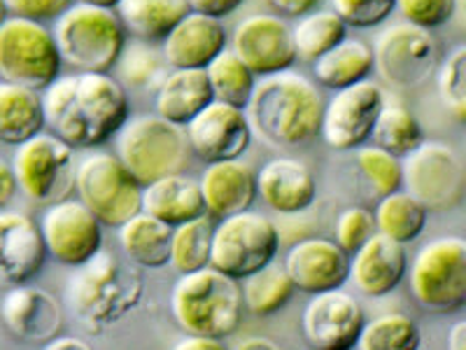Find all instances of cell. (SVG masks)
<instances>
[{"label": "cell", "instance_id": "1", "mask_svg": "<svg viewBox=\"0 0 466 350\" xmlns=\"http://www.w3.org/2000/svg\"><path fill=\"white\" fill-rule=\"evenodd\" d=\"M40 98L49 133L70 148L106 143L128 119V94L110 73L58 75Z\"/></svg>", "mask_w": 466, "mask_h": 350}, {"label": "cell", "instance_id": "2", "mask_svg": "<svg viewBox=\"0 0 466 350\" xmlns=\"http://www.w3.org/2000/svg\"><path fill=\"white\" fill-rule=\"evenodd\" d=\"M252 136L273 148H294L319 136L324 98L297 70L264 75L243 108Z\"/></svg>", "mask_w": 466, "mask_h": 350}, {"label": "cell", "instance_id": "3", "mask_svg": "<svg viewBox=\"0 0 466 350\" xmlns=\"http://www.w3.org/2000/svg\"><path fill=\"white\" fill-rule=\"evenodd\" d=\"M143 294L145 283L140 271L107 250H98L70 276L66 304L75 318L98 335L127 318Z\"/></svg>", "mask_w": 466, "mask_h": 350}, {"label": "cell", "instance_id": "4", "mask_svg": "<svg viewBox=\"0 0 466 350\" xmlns=\"http://www.w3.org/2000/svg\"><path fill=\"white\" fill-rule=\"evenodd\" d=\"M240 308L243 299L236 281L210 266L182 273L170 292L173 318L187 335L212 339L233 335L240 323Z\"/></svg>", "mask_w": 466, "mask_h": 350}, {"label": "cell", "instance_id": "5", "mask_svg": "<svg viewBox=\"0 0 466 350\" xmlns=\"http://www.w3.org/2000/svg\"><path fill=\"white\" fill-rule=\"evenodd\" d=\"M58 57L80 73H110L127 47L115 10L75 3L56 16L52 28Z\"/></svg>", "mask_w": 466, "mask_h": 350}, {"label": "cell", "instance_id": "6", "mask_svg": "<svg viewBox=\"0 0 466 350\" xmlns=\"http://www.w3.org/2000/svg\"><path fill=\"white\" fill-rule=\"evenodd\" d=\"M115 139L116 160L143 187L164 175L182 173L189 161L185 127L166 122L159 115L131 117Z\"/></svg>", "mask_w": 466, "mask_h": 350}, {"label": "cell", "instance_id": "7", "mask_svg": "<svg viewBox=\"0 0 466 350\" xmlns=\"http://www.w3.org/2000/svg\"><path fill=\"white\" fill-rule=\"evenodd\" d=\"M54 36L43 22L7 16L0 24V80L43 91L61 73Z\"/></svg>", "mask_w": 466, "mask_h": 350}, {"label": "cell", "instance_id": "8", "mask_svg": "<svg viewBox=\"0 0 466 350\" xmlns=\"http://www.w3.org/2000/svg\"><path fill=\"white\" fill-rule=\"evenodd\" d=\"M410 292L420 306L434 314H452L466 302V241L439 236L420 248L408 266Z\"/></svg>", "mask_w": 466, "mask_h": 350}, {"label": "cell", "instance_id": "9", "mask_svg": "<svg viewBox=\"0 0 466 350\" xmlns=\"http://www.w3.org/2000/svg\"><path fill=\"white\" fill-rule=\"evenodd\" d=\"M278 250L280 236L276 224L259 212L243 211L215 227L208 266L233 281H243L276 260Z\"/></svg>", "mask_w": 466, "mask_h": 350}, {"label": "cell", "instance_id": "10", "mask_svg": "<svg viewBox=\"0 0 466 350\" xmlns=\"http://www.w3.org/2000/svg\"><path fill=\"white\" fill-rule=\"evenodd\" d=\"M75 190L103 227H122L143 203V185L106 152H91L75 166Z\"/></svg>", "mask_w": 466, "mask_h": 350}, {"label": "cell", "instance_id": "11", "mask_svg": "<svg viewBox=\"0 0 466 350\" xmlns=\"http://www.w3.org/2000/svg\"><path fill=\"white\" fill-rule=\"evenodd\" d=\"M75 148L56 139L54 133H37L16 145L12 157L16 190L35 203H52L68 199L75 187Z\"/></svg>", "mask_w": 466, "mask_h": 350}, {"label": "cell", "instance_id": "12", "mask_svg": "<svg viewBox=\"0 0 466 350\" xmlns=\"http://www.w3.org/2000/svg\"><path fill=\"white\" fill-rule=\"evenodd\" d=\"M401 185L427 211L448 212L464 199V166L445 143H427L401 160Z\"/></svg>", "mask_w": 466, "mask_h": 350}, {"label": "cell", "instance_id": "13", "mask_svg": "<svg viewBox=\"0 0 466 350\" xmlns=\"http://www.w3.org/2000/svg\"><path fill=\"white\" fill-rule=\"evenodd\" d=\"M373 68L397 89L422 85L439 66V45L431 31L408 22L382 28L373 40Z\"/></svg>", "mask_w": 466, "mask_h": 350}, {"label": "cell", "instance_id": "14", "mask_svg": "<svg viewBox=\"0 0 466 350\" xmlns=\"http://www.w3.org/2000/svg\"><path fill=\"white\" fill-rule=\"evenodd\" d=\"M385 103L380 85L361 80L339 89L324 106L319 136L331 149H357L371 136L373 122Z\"/></svg>", "mask_w": 466, "mask_h": 350}, {"label": "cell", "instance_id": "15", "mask_svg": "<svg viewBox=\"0 0 466 350\" xmlns=\"http://www.w3.org/2000/svg\"><path fill=\"white\" fill-rule=\"evenodd\" d=\"M40 232L47 255L66 266H82L103 250V224L85 203L73 199L47 206Z\"/></svg>", "mask_w": 466, "mask_h": 350}, {"label": "cell", "instance_id": "16", "mask_svg": "<svg viewBox=\"0 0 466 350\" xmlns=\"http://www.w3.org/2000/svg\"><path fill=\"white\" fill-rule=\"evenodd\" d=\"M364 308L350 292L313 294L301 314V335L310 350H352L364 327Z\"/></svg>", "mask_w": 466, "mask_h": 350}, {"label": "cell", "instance_id": "17", "mask_svg": "<svg viewBox=\"0 0 466 350\" xmlns=\"http://www.w3.org/2000/svg\"><path fill=\"white\" fill-rule=\"evenodd\" d=\"M231 52L252 70V75H273L297 64L289 24L278 15H249L233 31Z\"/></svg>", "mask_w": 466, "mask_h": 350}, {"label": "cell", "instance_id": "18", "mask_svg": "<svg viewBox=\"0 0 466 350\" xmlns=\"http://www.w3.org/2000/svg\"><path fill=\"white\" fill-rule=\"evenodd\" d=\"M187 143L206 164L238 160L252 143L245 110L222 101H210L185 127Z\"/></svg>", "mask_w": 466, "mask_h": 350}, {"label": "cell", "instance_id": "19", "mask_svg": "<svg viewBox=\"0 0 466 350\" xmlns=\"http://www.w3.org/2000/svg\"><path fill=\"white\" fill-rule=\"evenodd\" d=\"M47 262L43 232L26 212L0 211V281L24 285Z\"/></svg>", "mask_w": 466, "mask_h": 350}, {"label": "cell", "instance_id": "20", "mask_svg": "<svg viewBox=\"0 0 466 350\" xmlns=\"http://www.w3.org/2000/svg\"><path fill=\"white\" fill-rule=\"evenodd\" d=\"M285 271L294 290L318 294L339 290L350 273V255L327 239H303L285 257Z\"/></svg>", "mask_w": 466, "mask_h": 350}, {"label": "cell", "instance_id": "21", "mask_svg": "<svg viewBox=\"0 0 466 350\" xmlns=\"http://www.w3.org/2000/svg\"><path fill=\"white\" fill-rule=\"evenodd\" d=\"M227 49V31L215 16L189 10L161 40V54L170 68L206 70Z\"/></svg>", "mask_w": 466, "mask_h": 350}, {"label": "cell", "instance_id": "22", "mask_svg": "<svg viewBox=\"0 0 466 350\" xmlns=\"http://www.w3.org/2000/svg\"><path fill=\"white\" fill-rule=\"evenodd\" d=\"M0 318L12 335L28 344H47L64 324L61 304L40 287H12L0 302Z\"/></svg>", "mask_w": 466, "mask_h": 350}, {"label": "cell", "instance_id": "23", "mask_svg": "<svg viewBox=\"0 0 466 350\" xmlns=\"http://www.w3.org/2000/svg\"><path fill=\"white\" fill-rule=\"evenodd\" d=\"M408 271V255L401 243L373 233L360 250L352 252L348 281L355 283L366 297H385L401 285Z\"/></svg>", "mask_w": 466, "mask_h": 350}, {"label": "cell", "instance_id": "24", "mask_svg": "<svg viewBox=\"0 0 466 350\" xmlns=\"http://www.w3.org/2000/svg\"><path fill=\"white\" fill-rule=\"evenodd\" d=\"M206 215L228 218L236 212L249 211L257 197V173L240 160H227L208 164L198 180Z\"/></svg>", "mask_w": 466, "mask_h": 350}, {"label": "cell", "instance_id": "25", "mask_svg": "<svg viewBox=\"0 0 466 350\" xmlns=\"http://www.w3.org/2000/svg\"><path fill=\"white\" fill-rule=\"evenodd\" d=\"M257 194L270 211L291 215L313 206L318 187L306 164L280 157L261 166L257 173Z\"/></svg>", "mask_w": 466, "mask_h": 350}, {"label": "cell", "instance_id": "26", "mask_svg": "<svg viewBox=\"0 0 466 350\" xmlns=\"http://www.w3.org/2000/svg\"><path fill=\"white\" fill-rule=\"evenodd\" d=\"M140 211L168 227H177L206 215L198 182L185 173L164 175L159 180L145 185Z\"/></svg>", "mask_w": 466, "mask_h": 350}, {"label": "cell", "instance_id": "27", "mask_svg": "<svg viewBox=\"0 0 466 350\" xmlns=\"http://www.w3.org/2000/svg\"><path fill=\"white\" fill-rule=\"evenodd\" d=\"M210 101L215 98L206 70L173 68L157 89L154 110L166 122L187 127Z\"/></svg>", "mask_w": 466, "mask_h": 350}, {"label": "cell", "instance_id": "28", "mask_svg": "<svg viewBox=\"0 0 466 350\" xmlns=\"http://www.w3.org/2000/svg\"><path fill=\"white\" fill-rule=\"evenodd\" d=\"M45 129L40 94L28 87L0 82V143L22 145Z\"/></svg>", "mask_w": 466, "mask_h": 350}, {"label": "cell", "instance_id": "29", "mask_svg": "<svg viewBox=\"0 0 466 350\" xmlns=\"http://www.w3.org/2000/svg\"><path fill=\"white\" fill-rule=\"evenodd\" d=\"M116 229H119L116 239H119L124 255L133 264L140 269H161L168 264L173 227L140 211Z\"/></svg>", "mask_w": 466, "mask_h": 350}, {"label": "cell", "instance_id": "30", "mask_svg": "<svg viewBox=\"0 0 466 350\" xmlns=\"http://www.w3.org/2000/svg\"><path fill=\"white\" fill-rule=\"evenodd\" d=\"M124 31L143 43H159L189 12L187 0H119L115 7Z\"/></svg>", "mask_w": 466, "mask_h": 350}, {"label": "cell", "instance_id": "31", "mask_svg": "<svg viewBox=\"0 0 466 350\" xmlns=\"http://www.w3.org/2000/svg\"><path fill=\"white\" fill-rule=\"evenodd\" d=\"M373 70L371 45L361 43L357 37L345 36L339 45L324 52L313 61L315 80L327 89H345L350 85L366 80Z\"/></svg>", "mask_w": 466, "mask_h": 350}, {"label": "cell", "instance_id": "32", "mask_svg": "<svg viewBox=\"0 0 466 350\" xmlns=\"http://www.w3.org/2000/svg\"><path fill=\"white\" fill-rule=\"evenodd\" d=\"M427 212L430 211L408 191H392V194L382 197L373 211L376 232L401 245L410 243L422 233L424 224H427Z\"/></svg>", "mask_w": 466, "mask_h": 350}, {"label": "cell", "instance_id": "33", "mask_svg": "<svg viewBox=\"0 0 466 350\" xmlns=\"http://www.w3.org/2000/svg\"><path fill=\"white\" fill-rule=\"evenodd\" d=\"M348 36V26L334 10H318L299 16L291 26V43L297 52V61L313 64L315 58L339 45Z\"/></svg>", "mask_w": 466, "mask_h": 350}, {"label": "cell", "instance_id": "34", "mask_svg": "<svg viewBox=\"0 0 466 350\" xmlns=\"http://www.w3.org/2000/svg\"><path fill=\"white\" fill-rule=\"evenodd\" d=\"M373 145L394 157H406L415 148L424 143V131L415 115L401 103H382L378 112L376 122H373L371 136Z\"/></svg>", "mask_w": 466, "mask_h": 350}, {"label": "cell", "instance_id": "35", "mask_svg": "<svg viewBox=\"0 0 466 350\" xmlns=\"http://www.w3.org/2000/svg\"><path fill=\"white\" fill-rule=\"evenodd\" d=\"M291 294H294V285L287 276L285 266L278 264L276 260L264 269L255 271L252 276L243 278V285H240V299L252 315L278 314L289 302Z\"/></svg>", "mask_w": 466, "mask_h": 350}, {"label": "cell", "instance_id": "36", "mask_svg": "<svg viewBox=\"0 0 466 350\" xmlns=\"http://www.w3.org/2000/svg\"><path fill=\"white\" fill-rule=\"evenodd\" d=\"M206 75L215 101L228 103V106L240 108V110L248 106L249 96L255 91L257 75H252V70L231 49H222L218 57L212 58L206 68Z\"/></svg>", "mask_w": 466, "mask_h": 350}, {"label": "cell", "instance_id": "37", "mask_svg": "<svg viewBox=\"0 0 466 350\" xmlns=\"http://www.w3.org/2000/svg\"><path fill=\"white\" fill-rule=\"evenodd\" d=\"M212 224L210 215H201L189 222H182L173 227L170 236V260L177 273H191V271L206 269L210 264V245H212Z\"/></svg>", "mask_w": 466, "mask_h": 350}, {"label": "cell", "instance_id": "38", "mask_svg": "<svg viewBox=\"0 0 466 350\" xmlns=\"http://www.w3.org/2000/svg\"><path fill=\"white\" fill-rule=\"evenodd\" d=\"M116 77L115 80L124 89H159L164 77L168 75V64H166L161 49L152 47L149 43L136 40L133 45H127L122 57L115 64Z\"/></svg>", "mask_w": 466, "mask_h": 350}, {"label": "cell", "instance_id": "39", "mask_svg": "<svg viewBox=\"0 0 466 350\" xmlns=\"http://www.w3.org/2000/svg\"><path fill=\"white\" fill-rule=\"evenodd\" d=\"M422 332L413 318L403 314H385L361 327L352 350H420Z\"/></svg>", "mask_w": 466, "mask_h": 350}, {"label": "cell", "instance_id": "40", "mask_svg": "<svg viewBox=\"0 0 466 350\" xmlns=\"http://www.w3.org/2000/svg\"><path fill=\"white\" fill-rule=\"evenodd\" d=\"M355 160L373 194L387 197V194L401 190V160L399 157L376 148V145H361L357 148Z\"/></svg>", "mask_w": 466, "mask_h": 350}, {"label": "cell", "instance_id": "41", "mask_svg": "<svg viewBox=\"0 0 466 350\" xmlns=\"http://www.w3.org/2000/svg\"><path fill=\"white\" fill-rule=\"evenodd\" d=\"M441 101L451 108L452 115L464 122L466 117V47L460 45L448 54L439 68Z\"/></svg>", "mask_w": 466, "mask_h": 350}, {"label": "cell", "instance_id": "42", "mask_svg": "<svg viewBox=\"0 0 466 350\" xmlns=\"http://www.w3.org/2000/svg\"><path fill=\"white\" fill-rule=\"evenodd\" d=\"M376 233V220L373 212L361 206L345 208L336 220V241L334 243L343 250L345 255H352L366 241Z\"/></svg>", "mask_w": 466, "mask_h": 350}, {"label": "cell", "instance_id": "43", "mask_svg": "<svg viewBox=\"0 0 466 350\" xmlns=\"http://www.w3.org/2000/svg\"><path fill=\"white\" fill-rule=\"evenodd\" d=\"M331 10L343 19L345 26L373 28L392 15L394 0H331Z\"/></svg>", "mask_w": 466, "mask_h": 350}, {"label": "cell", "instance_id": "44", "mask_svg": "<svg viewBox=\"0 0 466 350\" xmlns=\"http://www.w3.org/2000/svg\"><path fill=\"white\" fill-rule=\"evenodd\" d=\"M457 0H394V10L401 12L403 22L431 31L443 26L455 15Z\"/></svg>", "mask_w": 466, "mask_h": 350}, {"label": "cell", "instance_id": "45", "mask_svg": "<svg viewBox=\"0 0 466 350\" xmlns=\"http://www.w3.org/2000/svg\"><path fill=\"white\" fill-rule=\"evenodd\" d=\"M5 5L16 16H26L33 22H47V19H56L66 7L73 5V0H5Z\"/></svg>", "mask_w": 466, "mask_h": 350}, {"label": "cell", "instance_id": "46", "mask_svg": "<svg viewBox=\"0 0 466 350\" xmlns=\"http://www.w3.org/2000/svg\"><path fill=\"white\" fill-rule=\"evenodd\" d=\"M187 3H189V10L215 16V19H222L243 5V0H187Z\"/></svg>", "mask_w": 466, "mask_h": 350}, {"label": "cell", "instance_id": "47", "mask_svg": "<svg viewBox=\"0 0 466 350\" xmlns=\"http://www.w3.org/2000/svg\"><path fill=\"white\" fill-rule=\"evenodd\" d=\"M16 194V180L12 173V166L5 157H0V211H5L7 203Z\"/></svg>", "mask_w": 466, "mask_h": 350}, {"label": "cell", "instance_id": "48", "mask_svg": "<svg viewBox=\"0 0 466 350\" xmlns=\"http://www.w3.org/2000/svg\"><path fill=\"white\" fill-rule=\"evenodd\" d=\"M170 350H228V348L219 339H212V336L187 335L185 339L177 341Z\"/></svg>", "mask_w": 466, "mask_h": 350}, {"label": "cell", "instance_id": "49", "mask_svg": "<svg viewBox=\"0 0 466 350\" xmlns=\"http://www.w3.org/2000/svg\"><path fill=\"white\" fill-rule=\"evenodd\" d=\"M268 3L285 16H303L313 10L319 0H268Z\"/></svg>", "mask_w": 466, "mask_h": 350}, {"label": "cell", "instance_id": "50", "mask_svg": "<svg viewBox=\"0 0 466 350\" xmlns=\"http://www.w3.org/2000/svg\"><path fill=\"white\" fill-rule=\"evenodd\" d=\"M43 350H94L85 339L77 336H54L43 345Z\"/></svg>", "mask_w": 466, "mask_h": 350}, {"label": "cell", "instance_id": "51", "mask_svg": "<svg viewBox=\"0 0 466 350\" xmlns=\"http://www.w3.org/2000/svg\"><path fill=\"white\" fill-rule=\"evenodd\" d=\"M448 350H466V323L460 320L448 332Z\"/></svg>", "mask_w": 466, "mask_h": 350}, {"label": "cell", "instance_id": "52", "mask_svg": "<svg viewBox=\"0 0 466 350\" xmlns=\"http://www.w3.org/2000/svg\"><path fill=\"white\" fill-rule=\"evenodd\" d=\"M236 350H280L276 341L266 339V336H252V339L240 341Z\"/></svg>", "mask_w": 466, "mask_h": 350}, {"label": "cell", "instance_id": "53", "mask_svg": "<svg viewBox=\"0 0 466 350\" xmlns=\"http://www.w3.org/2000/svg\"><path fill=\"white\" fill-rule=\"evenodd\" d=\"M77 3H85V5L94 7H106V10H115L119 5V0H77Z\"/></svg>", "mask_w": 466, "mask_h": 350}, {"label": "cell", "instance_id": "54", "mask_svg": "<svg viewBox=\"0 0 466 350\" xmlns=\"http://www.w3.org/2000/svg\"><path fill=\"white\" fill-rule=\"evenodd\" d=\"M7 12H10V10H7L5 0H0V24H3L7 19Z\"/></svg>", "mask_w": 466, "mask_h": 350}]
</instances>
